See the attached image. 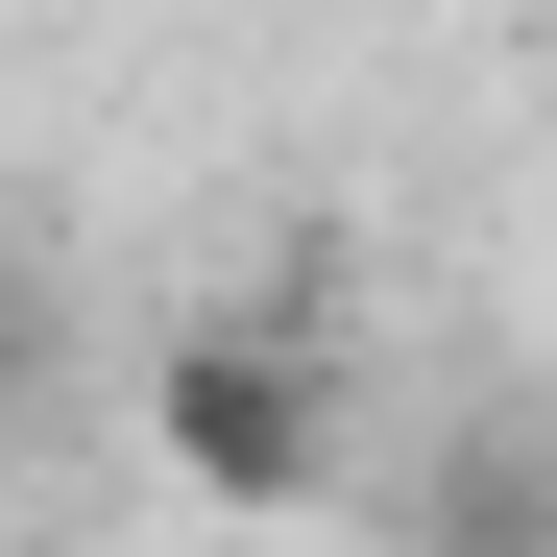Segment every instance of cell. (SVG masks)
Listing matches in <instances>:
<instances>
[{
    "label": "cell",
    "mask_w": 557,
    "mask_h": 557,
    "mask_svg": "<svg viewBox=\"0 0 557 557\" xmlns=\"http://www.w3.org/2000/svg\"><path fill=\"white\" fill-rule=\"evenodd\" d=\"M146 460H170L195 509H339V339L267 315V292L170 315V363H146Z\"/></svg>",
    "instance_id": "cell-1"
},
{
    "label": "cell",
    "mask_w": 557,
    "mask_h": 557,
    "mask_svg": "<svg viewBox=\"0 0 557 557\" xmlns=\"http://www.w3.org/2000/svg\"><path fill=\"white\" fill-rule=\"evenodd\" d=\"M412 557H557V436H460L436 509H412Z\"/></svg>",
    "instance_id": "cell-2"
},
{
    "label": "cell",
    "mask_w": 557,
    "mask_h": 557,
    "mask_svg": "<svg viewBox=\"0 0 557 557\" xmlns=\"http://www.w3.org/2000/svg\"><path fill=\"white\" fill-rule=\"evenodd\" d=\"M25 388H49V292L0 267V436H25Z\"/></svg>",
    "instance_id": "cell-3"
}]
</instances>
